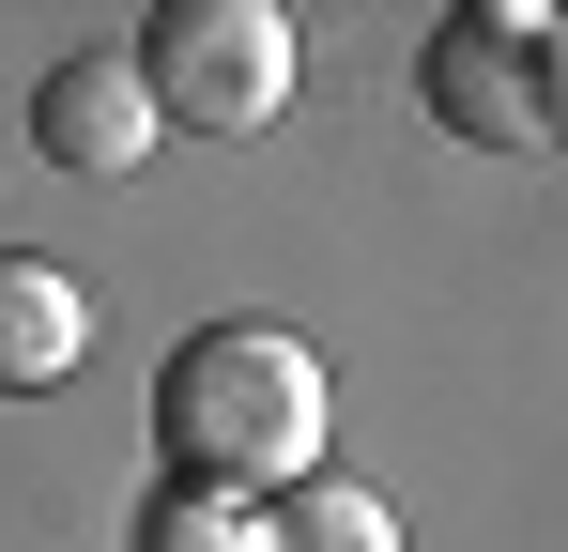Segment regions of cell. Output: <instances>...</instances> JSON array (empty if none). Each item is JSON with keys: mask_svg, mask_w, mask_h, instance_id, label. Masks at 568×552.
Listing matches in <instances>:
<instances>
[{"mask_svg": "<svg viewBox=\"0 0 568 552\" xmlns=\"http://www.w3.org/2000/svg\"><path fill=\"white\" fill-rule=\"evenodd\" d=\"M323 415H338V384H323V354L292 323H200L154 368V446H170L185 491H246V507L307 491L323 476Z\"/></svg>", "mask_w": 568, "mask_h": 552, "instance_id": "6da1fadb", "label": "cell"}, {"mask_svg": "<svg viewBox=\"0 0 568 552\" xmlns=\"http://www.w3.org/2000/svg\"><path fill=\"white\" fill-rule=\"evenodd\" d=\"M430 123L476 139V154H568V16L554 0H462L446 31H430Z\"/></svg>", "mask_w": 568, "mask_h": 552, "instance_id": "3957f363", "label": "cell"}, {"mask_svg": "<svg viewBox=\"0 0 568 552\" xmlns=\"http://www.w3.org/2000/svg\"><path fill=\"white\" fill-rule=\"evenodd\" d=\"M78 354H93V292L62 262H16L0 246V399H47Z\"/></svg>", "mask_w": 568, "mask_h": 552, "instance_id": "5b68a950", "label": "cell"}, {"mask_svg": "<svg viewBox=\"0 0 568 552\" xmlns=\"http://www.w3.org/2000/svg\"><path fill=\"white\" fill-rule=\"evenodd\" d=\"M31 139H47L62 170H154V154H170V123H154V92H139L123 47H93V62H62V78L31 92Z\"/></svg>", "mask_w": 568, "mask_h": 552, "instance_id": "277c9868", "label": "cell"}, {"mask_svg": "<svg viewBox=\"0 0 568 552\" xmlns=\"http://www.w3.org/2000/svg\"><path fill=\"white\" fill-rule=\"evenodd\" d=\"M123 62H139V92H154L170 139H262L292 108V78H307V31L277 0H154Z\"/></svg>", "mask_w": 568, "mask_h": 552, "instance_id": "7a4b0ae2", "label": "cell"}, {"mask_svg": "<svg viewBox=\"0 0 568 552\" xmlns=\"http://www.w3.org/2000/svg\"><path fill=\"white\" fill-rule=\"evenodd\" d=\"M262 552H399V507L354 491V476H307V491L262 507Z\"/></svg>", "mask_w": 568, "mask_h": 552, "instance_id": "8992f818", "label": "cell"}, {"mask_svg": "<svg viewBox=\"0 0 568 552\" xmlns=\"http://www.w3.org/2000/svg\"><path fill=\"white\" fill-rule=\"evenodd\" d=\"M139 552H262V507H246V491H185V476H170V491L139 507Z\"/></svg>", "mask_w": 568, "mask_h": 552, "instance_id": "52a82bcc", "label": "cell"}]
</instances>
